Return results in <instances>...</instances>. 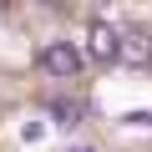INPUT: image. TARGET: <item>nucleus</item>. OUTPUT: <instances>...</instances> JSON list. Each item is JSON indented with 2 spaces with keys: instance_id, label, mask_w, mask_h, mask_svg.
<instances>
[{
  "instance_id": "7ed1b4c3",
  "label": "nucleus",
  "mask_w": 152,
  "mask_h": 152,
  "mask_svg": "<svg viewBox=\"0 0 152 152\" xmlns=\"http://www.w3.org/2000/svg\"><path fill=\"white\" fill-rule=\"evenodd\" d=\"M86 56L91 61H117V26L112 20H91L86 26Z\"/></svg>"
},
{
  "instance_id": "423d86ee",
  "label": "nucleus",
  "mask_w": 152,
  "mask_h": 152,
  "mask_svg": "<svg viewBox=\"0 0 152 152\" xmlns=\"http://www.w3.org/2000/svg\"><path fill=\"white\" fill-rule=\"evenodd\" d=\"M20 137H26V142H41V137H46V122H26Z\"/></svg>"
},
{
  "instance_id": "f03ea898",
  "label": "nucleus",
  "mask_w": 152,
  "mask_h": 152,
  "mask_svg": "<svg viewBox=\"0 0 152 152\" xmlns=\"http://www.w3.org/2000/svg\"><path fill=\"white\" fill-rule=\"evenodd\" d=\"M117 61L122 66H152V36L147 31H117Z\"/></svg>"
},
{
  "instance_id": "20e7f679",
  "label": "nucleus",
  "mask_w": 152,
  "mask_h": 152,
  "mask_svg": "<svg viewBox=\"0 0 152 152\" xmlns=\"http://www.w3.org/2000/svg\"><path fill=\"white\" fill-rule=\"evenodd\" d=\"M51 117H56V127L71 132V127H81V122H86V107L76 102V96H51Z\"/></svg>"
},
{
  "instance_id": "0eeeda50",
  "label": "nucleus",
  "mask_w": 152,
  "mask_h": 152,
  "mask_svg": "<svg viewBox=\"0 0 152 152\" xmlns=\"http://www.w3.org/2000/svg\"><path fill=\"white\" fill-rule=\"evenodd\" d=\"M71 152H96V147H71Z\"/></svg>"
},
{
  "instance_id": "f257e3e1",
  "label": "nucleus",
  "mask_w": 152,
  "mask_h": 152,
  "mask_svg": "<svg viewBox=\"0 0 152 152\" xmlns=\"http://www.w3.org/2000/svg\"><path fill=\"white\" fill-rule=\"evenodd\" d=\"M41 66H46L51 76H61V81H71V76L81 71V51H76L71 41H51V46L41 51Z\"/></svg>"
},
{
  "instance_id": "39448f33",
  "label": "nucleus",
  "mask_w": 152,
  "mask_h": 152,
  "mask_svg": "<svg viewBox=\"0 0 152 152\" xmlns=\"http://www.w3.org/2000/svg\"><path fill=\"white\" fill-rule=\"evenodd\" d=\"M122 122H127V127H132V132H147V127H152V112H127V117H122Z\"/></svg>"
}]
</instances>
